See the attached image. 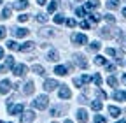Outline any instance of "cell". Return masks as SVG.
Instances as JSON below:
<instances>
[{"label":"cell","mask_w":126,"mask_h":123,"mask_svg":"<svg viewBox=\"0 0 126 123\" xmlns=\"http://www.w3.org/2000/svg\"><path fill=\"white\" fill-rule=\"evenodd\" d=\"M32 105L35 107V109H40V111H44L47 105H49V99H47V95H39L33 102H32Z\"/></svg>","instance_id":"1"},{"label":"cell","mask_w":126,"mask_h":123,"mask_svg":"<svg viewBox=\"0 0 126 123\" xmlns=\"http://www.w3.org/2000/svg\"><path fill=\"white\" fill-rule=\"evenodd\" d=\"M7 109H9L11 114H21V113L25 111V107H23V104H16V105H12V102L9 100V102H7Z\"/></svg>","instance_id":"2"},{"label":"cell","mask_w":126,"mask_h":123,"mask_svg":"<svg viewBox=\"0 0 126 123\" xmlns=\"http://www.w3.org/2000/svg\"><path fill=\"white\" fill-rule=\"evenodd\" d=\"M72 42L77 44V46H82V44L88 42V37H86L84 34H74V35H72Z\"/></svg>","instance_id":"3"},{"label":"cell","mask_w":126,"mask_h":123,"mask_svg":"<svg viewBox=\"0 0 126 123\" xmlns=\"http://www.w3.org/2000/svg\"><path fill=\"white\" fill-rule=\"evenodd\" d=\"M11 67L14 69V58H12V56H7V58H5V63H4V65H0V72L5 74Z\"/></svg>","instance_id":"4"},{"label":"cell","mask_w":126,"mask_h":123,"mask_svg":"<svg viewBox=\"0 0 126 123\" xmlns=\"http://www.w3.org/2000/svg\"><path fill=\"white\" fill-rule=\"evenodd\" d=\"M58 95H60V99H70L72 97V91H70V88L68 86H65V84H61V88H60V91H58Z\"/></svg>","instance_id":"5"},{"label":"cell","mask_w":126,"mask_h":123,"mask_svg":"<svg viewBox=\"0 0 126 123\" xmlns=\"http://www.w3.org/2000/svg\"><path fill=\"white\" fill-rule=\"evenodd\" d=\"M12 72L18 76V78H23V76L28 72V69H26V65H23V63H19V65H14V69H12Z\"/></svg>","instance_id":"6"},{"label":"cell","mask_w":126,"mask_h":123,"mask_svg":"<svg viewBox=\"0 0 126 123\" xmlns=\"http://www.w3.org/2000/svg\"><path fill=\"white\" fill-rule=\"evenodd\" d=\"M74 62H75V63L79 65V67H81V69H86L88 67V62H86V58L82 56V55H74Z\"/></svg>","instance_id":"7"},{"label":"cell","mask_w":126,"mask_h":123,"mask_svg":"<svg viewBox=\"0 0 126 123\" xmlns=\"http://www.w3.org/2000/svg\"><path fill=\"white\" fill-rule=\"evenodd\" d=\"M56 86H60V84H58V81H54V79H46V81H44V90H46V91H53Z\"/></svg>","instance_id":"8"},{"label":"cell","mask_w":126,"mask_h":123,"mask_svg":"<svg viewBox=\"0 0 126 123\" xmlns=\"http://www.w3.org/2000/svg\"><path fill=\"white\" fill-rule=\"evenodd\" d=\"M35 120V113L33 111H25V114L21 116V123H32Z\"/></svg>","instance_id":"9"},{"label":"cell","mask_w":126,"mask_h":123,"mask_svg":"<svg viewBox=\"0 0 126 123\" xmlns=\"http://www.w3.org/2000/svg\"><path fill=\"white\" fill-rule=\"evenodd\" d=\"M28 32H30V30H26V28H12V35H14V37H18V39L26 37Z\"/></svg>","instance_id":"10"},{"label":"cell","mask_w":126,"mask_h":123,"mask_svg":"<svg viewBox=\"0 0 126 123\" xmlns=\"http://www.w3.org/2000/svg\"><path fill=\"white\" fill-rule=\"evenodd\" d=\"M33 48H35V42L28 41V42H25V44H21V46H19V49H18V51H21V53H28V51H32Z\"/></svg>","instance_id":"11"},{"label":"cell","mask_w":126,"mask_h":123,"mask_svg":"<svg viewBox=\"0 0 126 123\" xmlns=\"http://www.w3.org/2000/svg\"><path fill=\"white\" fill-rule=\"evenodd\" d=\"M100 37H103V39H110V37H114V32H112V28H109V26H105V28H100Z\"/></svg>","instance_id":"12"},{"label":"cell","mask_w":126,"mask_h":123,"mask_svg":"<svg viewBox=\"0 0 126 123\" xmlns=\"http://www.w3.org/2000/svg\"><path fill=\"white\" fill-rule=\"evenodd\" d=\"M11 81L9 79H4L2 83H0V93H2V95H5V93H9V90H11Z\"/></svg>","instance_id":"13"},{"label":"cell","mask_w":126,"mask_h":123,"mask_svg":"<svg viewBox=\"0 0 126 123\" xmlns=\"http://www.w3.org/2000/svg\"><path fill=\"white\" fill-rule=\"evenodd\" d=\"M12 7L18 9V11H23V9L28 7V0H16V2L12 4Z\"/></svg>","instance_id":"14"},{"label":"cell","mask_w":126,"mask_h":123,"mask_svg":"<svg viewBox=\"0 0 126 123\" xmlns=\"http://www.w3.org/2000/svg\"><path fill=\"white\" fill-rule=\"evenodd\" d=\"M23 91H25V95H32V93H33V91H35V84H33V81H28V83L25 84Z\"/></svg>","instance_id":"15"},{"label":"cell","mask_w":126,"mask_h":123,"mask_svg":"<svg viewBox=\"0 0 126 123\" xmlns=\"http://www.w3.org/2000/svg\"><path fill=\"white\" fill-rule=\"evenodd\" d=\"M77 120L81 121V123H86V121H88V113H86V109H79V111H77Z\"/></svg>","instance_id":"16"},{"label":"cell","mask_w":126,"mask_h":123,"mask_svg":"<svg viewBox=\"0 0 126 123\" xmlns=\"http://www.w3.org/2000/svg\"><path fill=\"white\" fill-rule=\"evenodd\" d=\"M109 114L112 118H117V116H121V109L116 105H109Z\"/></svg>","instance_id":"17"},{"label":"cell","mask_w":126,"mask_h":123,"mask_svg":"<svg viewBox=\"0 0 126 123\" xmlns=\"http://www.w3.org/2000/svg\"><path fill=\"white\" fill-rule=\"evenodd\" d=\"M68 69L65 67V65H56V69H54V72L58 74V76H67L68 72H67Z\"/></svg>","instance_id":"18"},{"label":"cell","mask_w":126,"mask_h":123,"mask_svg":"<svg viewBox=\"0 0 126 123\" xmlns=\"http://www.w3.org/2000/svg\"><path fill=\"white\" fill-rule=\"evenodd\" d=\"M60 56H58V51L56 49H51L49 53H47V60H49V62H56Z\"/></svg>","instance_id":"19"},{"label":"cell","mask_w":126,"mask_h":123,"mask_svg":"<svg viewBox=\"0 0 126 123\" xmlns=\"http://www.w3.org/2000/svg\"><path fill=\"white\" fill-rule=\"evenodd\" d=\"M119 0H107V9H117Z\"/></svg>","instance_id":"20"},{"label":"cell","mask_w":126,"mask_h":123,"mask_svg":"<svg viewBox=\"0 0 126 123\" xmlns=\"http://www.w3.org/2000/svg\"><path fill=\"white\" fill-rule=\"evenodd\" d=\"M94 63H96V65H107V60L102 55H96V56H94Z\"/></svg>","instance_id":"21"},{"label":"cell","mask_w":126,"mask_h":123,"mask_svg":"<svg viewBox=\"0 0 126 123\" xmlns=\"http://www.w3.org/2000/svg\"><path fill=\"white\" fill-rule=\"evenodd\" d=\"M94 7H98V0H89L84 9H86V11H91V9H94Z\"/></svg>","instance_id":"22"},{"label":"cell","mask_w":126,"mask_h":123,"mask_svg":"<svg viewBox=\"0 0 126 123\" xmlns=\"http://www.w3.org/2000/svg\"><path fill=\"white\" fill-rule=\"evenodd\" d=\"M32 70H33L35 74H39V76H44V74H46V70H44L42 65H33V67H32Z\"/></svg>","instance_id":"23"},{"label":"cell","mask_w":126,"mask_h":123,"mask_svg":"<svg viewBox=\"0 0 126 123\" xmlns=\"http://www.w3.org/2000/svg\"><path fill=\"white\" fill-rule=\"evenodd\" d=\"M116 100H126V91H114Z\"/></svg>","instance_id":"24"},{"label":"cell","mask_w":126,"mask_h":123,"mask_svg":"<svg viewBox=\"0 0 126 123\" xmlns=\"http://www.w3.org/2000/svg\"><path fill=\"white\" fill-rule=\"evenodd\" d=\"M40 37H53V30L51 28H42L40 30Z\"/></svg>","instance_id":"25"},{"label":"cell","mask_w":126,"mask_h":123,"mask_svg":"<svg viewBox=\"0 0 126 123\" xmlns=\"http://www.w3.org/2000/svg\"><path fill=\"white\" fill-rule=\"evenodd\" d=\"M91 109H93V111H100V109H102V102H100V100H93V102H91Z\"/></svg>","instance_id":"26"},{"label":"cell","mask_w":126,"mask_h":123,"mask_svg":"<svg viewBox=\"0 0 126 123\" xmlns=\"http://www.w3.org/2000/svg\"><path fill=\"white\" fill-rule=\"evenodd\" d=\"M7 48H9L11 51H14V49H19V46H18V42H16V41H9V42H7Z\"/></svg>","instance_id":"27"},{"label":"cell","mask_w":126,"mask_h":123,"mask_svg":"<svg viewBox=\"0 0 126 123\" xmlns=\"http://www.w3.org/2000/svg\"><path fill=\"white\" fill-rule=\"evenodd\" d=\"M107 83H109V86H117V79L114 78V76H109V78H107Z\"/></svg>","instance_id":"28"},{"label":"cell","mask_w":126,"mask_h":123,"mask_svg":"<svg viewBox=\"0 0 126 123\" xmlns=\"http://www.w3.org/2000/svg\"><path fill=\"white\" fill-rule=\"evenodd\" d=\"M54 23H56V25L65 23V18H63V14H56V16H54Z\"/></svg>","instance_id":"29"},{"label":"cell","mask_w":126,"mask_h":123,"mask_svg":"<svg viewBox=\"0 0 126 123\" xmlns=\"http://www.w3.org/2000/svg\"><path fill=\"white\" fill-rule=\"evenodd\" d=\"M89 49H91V51H98V49H100V42L93 41V42L89 44Z\"/></svg>","instance_id":"30"},{"label":"cell","mask_w":126,"mask_h":123,"mask_svg":"<svg viewBox=\"0 0 126 123\" xmlns=\"http://www.w3.org/2000/svg\"><path fill=\"white\" fill-rule=\"evenodd\" d=\"M2 18H4V20L11 18V7H4V11H2Z\"/></svg>","instance_id":"31"},{"label":"cell","mask_w":126,"mask_h":123,"mask_svg":"<svg viewBox=\"0 0 126 123\" xmlns=\"http://www.w3.org/2000/svg\"><path fill=\"white\" fill-rule=\"evenodd\" d=\"M84 14H86V9H84V7H77V9H75V16H79V18H82Z\"/></svg>","instance_id":"32"},{"label":"cell","mask_w":126,"mask_h":123,"mask_svg":"<svg viewBox=\"0 0 126 123\" xmlns=\"http://www.w3.org/2000/svg\"><path fill=\"white\" fill-rule=\"evenodd\" d=\"M93 83L96 84V86H100V84H102V76H100V74H94V76H93Z\"/></svg>","instance_id":"33"},{"label":"cell","mask_w":126,"mask_h":123,"mask_svg":"<svg viewBox=\"0 0 126 123\" xmlns=\"http://www.w3.org/2000/svg\"><path fill=\"white\" fill-rule=\"evenodd\" d=\"M61 107H53V109H51V116H60L61 114Z\"/></svg>","instance_id":"34"},{"label":"cell","mask_w":126,"mask_h":123,"mask_svg":"<svg viewBox=\"0 0 126 123\" xmlns=\"http://www.w3.org/2000/svg\"><path fill=\"white\" fill-rule=\"evenodd\" d=\"M94 123H107V120H105V116L96 114V116H94Z\"/></svg>","instance_id":"35"},{"label":"cell","mask_w":126,"mask_h":123,"mask_svg":"<svg viewBox=\"0 0 126 123\" xmlns=\"http://www.w3.org/2000/svg\"><path fill=\"white\" fill-rule=\"evenodd\" d=\"M37 21H39V23H46V21H47V16L40 12V14H37Z\"/></svg>","instance_id":"36"},{"label":"cell","mask_w":126,"mask_h":123,"mask_svg":"<svg viewBox=\"0 0 126 123\" xmlns=\"http://www.w3.org/2000/svg\"><path fill=\"white\" fill-rule=\"evenodd\" d=\"M103 18H105V21H107V23H114V21H116V18L112 16V14H105Z\"/></svg>","instance_id":"37"},{"label":"cell","mask_w":126,"mask_h":123,"mask_svg":"<svg viewBox=\"0 0 126 123\" xmlns=\"http://www.w3.org/2000/svg\"><path fill=\"white\" fill-rule=\"evenodd\" d=\"M5 34H7V28L0 25V39H5Z\"/></svg>","instance_id":"38"},{"label":"cell","mask_w":126,"mask_h":123,"mask_svg":"<svg viewBox=\"0 0 126 123\" xmlns=\"http://www.w3.org/2000/svg\"><path fill=\"white\" fill-rule=\"evenodd\" d=\"M91 79H93V78H91V76H86V74H84V76H82V78H81V81H82V84H88V83H89Z\"/></svg>","instance_id":"39"},{"label":"cell","mask_w":126,"mask_h":123,"mask_svg":"<svg viewBox=\"0 0 126 123\" xmlns=\"http://www.w3.org/2000/svg\"><path fill=\"white\" fill-rule=\"evenodd\" d=\"M89 20H91L93 23H98V21H100V16H98V14H89Z\"/></svg>","instance_id":"40"},{"label":"cell","mask_w":126,"mask_h":123,"mask_svg":"<svg viewBox=\"0 0 126 123\" xmlns=\"http://www.w3.org/2000/svg\"><path fill=\"white\" fill-rule=\"evenodd\" d=\"M56 7H58V5H56V2H51V4H49V7H47V11H49V12H54V11H56Z\"/></svg>","instance_id":"41"},{"label":"cell","mask_w":126,"mask_h":123,"mask_svg":"<svg viewBox=\"0 0 126 123\" xmlns=\"http://www.w3.org/2000/svg\"><path fill=\"white\" fill-rule=\"evenodd\" d=\"M65 23H67V26H70V28H74L77 23H75V20H65Z\"/></svg>","instance_id":"42"},{"label":"cell","mask_w":126,"mask_h":123,"mask_svg":"<svg viewBox=\"0 0 126 123\" xmlns=\"http://www.w3.org/2000/svg\"><path fill=\"white\" fill-rule=\"evenodd\" d=\"M81 28H84V30H88V28H89V21H86V20H82V21H81Z\"/></svg>","instance_id":"43"},{"label":"cell","mask_w":126,"mask_h":123,"mask_svg":"<svg viewBox=\"0 0 126 123\" xmlns=\"http://www.w3.org/2000/svg\"><path fill=\"white\" fill-rule=\"evenodd\" d=\"M74 84H75L77 88H81V86H82V81H81V78H75V79H74Z\"/></svg>","instance_id":"44"},{"label":"cell","mask_w":126,"mask_h":123,"mask_svg":"<svg viewBox=\"0 0 126 123\" xmlns=\"http://www.w3.org/2000/svg\"><path fill=\"white\" fill-rule=\"evenodd\" d=\"M107 55L109 56H116V49L114 48H107Z\"/></svg>","instance_id":"45"},{"label":"cell","mask_w":126,"mask_h":123,"mask_svg":"<svg viewBox=\"0 0 126 123\" xmlns=\"http://www.w3.org/2000/svg\"><path fill=\"white\" fill-rule=\"evenodd\" d=\"M18 20H19L21 23H25V21H28V14H21V16H19Z\"/></svg>","instance_id":"46"},{"label":"cell","mask_w":126,"mask_h":123,"mask_svg":"<svg viewBox=\"0 0 126 123\" xmlns=\"http://www.w3.org/2000/svg\"><path fill=\"white\" fill-rule=\"evenodd\" d=\"M105 67H107V72H114V70H116V65H109V63H107Z\"/></svg>","instance_id":"47"},{"label":"cell","mask_w":126,"mask_h":123,"mask_svg":"<svg viewBox=\"0 0 126 123\" xmlns=\"http://www.w3.org/2000/svg\"><path fill=\"white\" fill-rule=\"evenodd\" d=\"M96 93H98V97H100V99H105V97H107V95H105V91H102V90H98Z\"/></svg>","instance_id":"48"},{"label":"cell","mask_w":126,"mask_h":123,"mask_svg":"<svg viewBox=\"0 0 126 123\" xmlns=\"http://www.w3.org/2000/svg\"><path fill=\"white\" fill-rule=\"evenodd\" d=\"M46 2H47V0H37V4H39V5H44Z\"/></svg>","instance_id":"49"},{"label":"cell","mask_w":126,"mask_h":123,"mask_svg":"<svg viewBox=\"0 0 126 123\" xmlns=\"http://www.w3.org/2000/svg\"><path fill=\"white\" fill-rule=\"evenodd\" d=\"M2 58H4V49L0 48V60H2Z\"/></svg>","instance_id":"50"},{"label":"cell","mask_w":126,"mask_h":123,"mask_svg":"<svg viewBox=\"0 0 126 123\" xmlns=\"http://www.w3.org/2000/svg\"><path fill=\"white\" fill-rule=\"evenodd\" d=\"M123 83L126 84V74H123Z\"/></svg>","instance_id":"51"},{"label":"cell","mask_w":126,"mask_h":123,"mask_svg":"<svg viewBox=\"0 0 126 123\" xmlns=\"http://www.w3.org/2000/svg\"><path fill=\"white\" fill-rule=\"evenodd\" d=\"M123 16H124V18H126V7H124V9H123Z\"/></svg>","instance_id":"52"},{"label":"cell","mask_w":126,"mask_h":123,"mask_svg":"<svg viewBox=\"0 0 126 123\" xmlns=\"http://www.w3.org/2000/svg\"><path fill=\"white\" fill-rule=\"evenodd\" d=\"M117 123H126V120H119V121H117Z\"/></svg>","instance_id":"53"},{"label":"cell","mask_w":126,"mask_h":123,"mask_svg":"<svg viewBox=\"0 0 126 123\" xmlns=\"http://www.w3.org/2000/svg\"><path fill=\"white\" fill-rule=\"evenodd\" d=\"M65 123H74V121L72 120H65Z\"/></svg>","instance_id":"54"},{"label":"cell","mask_w":126,"mask_h":123,"mask_svg":"<svg viewBox=\"0 0 126 123\" xmlns=\"http://www.w3.org/2000/svg\"><path fill=\"white\" fill-rule=\"evenodd\" d=\"M77 2H82V0H77Z\"/></svg>","instance_id":"55"},{"label":"cell","mask_w":126,"mask_h":123,"mask_svg":"<svg viewBox=\"0 0 126 123\" xmlns=\"http://www.w3.org/2000/svg\"><path fill=\"white\" fill-rule=\"evenodd\" d=\"M0 4H2V0H0Z\"/></svg>","instance_id":"56"},{"label":"cell","mask_w":126,"mask_h":123,"mask_svg":"<svg viewBox=\"0 0 126 123\" xmlns=\"http://www.w3.org/2000/svg\"><path fill=\"white\" fill-rule=\"evenodd\" d=\"M0 123H2V121H0Z\"/></svg>","instance_id":"57"},{"label":"cell","mask_w":126,"mask_h":123,"mask_svg":"<svg viewBox=\"0 0 126 123\" xmlns=\"http://www.w3.org/2000/svg\"><path fill=\"white\" fill-rule=\"evenodd\" d=\"M124 2H126V0H124Z\"/></svg>","instance_id":"58"}]
</instances>
